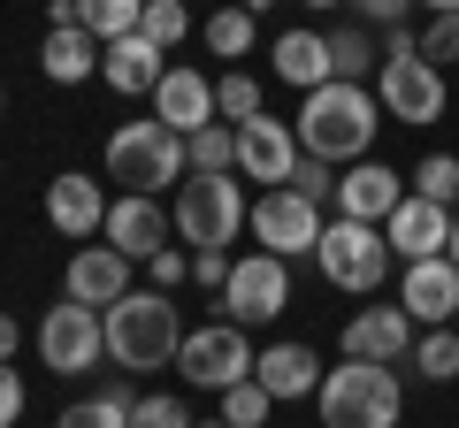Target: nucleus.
I'll return each mask as SVG.
<instances>
[{
	"instance_id": "9",
	"label": "nucleus",
	"mask_w": 459,
	"mask_h": 428,
	"mask_svg": "<svg viewBox=\"0 0 459 428\" xmlns=\"http://www.w3.org/2000/svg\"><path fill=\"white\" fill-rule=\"evenodd\" d=\"M177 375L192 382V390H238V382L253 375V345L238 321H207V330H184V352H177Z\"/></svg>"
},
{
	"instance_id": "11",
	"label": "nucleus",
	"mask_w": 459,
	"mask_h": 428,
	"mask_svg": "<svg viewBox=\"0 0 459 428\" xmlns=\"http://www.w3.org/2000/svg\"><path fill=\"white\" fill-rule=\"evenodd\" d=\"M39 360H47L54 375L100 367L108 360V321H100V306H77V298L62 291V306H47V321H39Z\"/></svg>"
},
{
	"instance_id": "8",
	"label": "nucleus",
	"mask_w": 459,
	"mask_h": 428,
	"mask_svg": "<svg viewBox=\"0 0 459 428\" xmlns=\"http://www.w3.org/2000/svg\"><path fill=\"white\" fill-rule=\"evenodd\" d=\"M222 321H238V330H253V321H276L283 306H291V261H276V253H238V268H230L222 291Z\"/></svg>"
},
{
	"instance_id": "23",
	"label": "nucleus",
	"mask_w": 459,
	"mask_h": 428,
	"mask_svg": "<svg viewBox=\"0 0 459 428\" xmlns=\"http://www.w3.org/2000/svg\"><path fill=\"white\" fill-rule=\"evenodd\" d=\"M268 69H276L291 92H322V84H337V69H329V31H283L276 47H268Z\"/></svg>"
},
{
	"instance_id": "17",
	"label": "nucleus",
	"mask_w": 459,
	"mask_h": 428,
	"mask_svg": "<svg viewBox=\"0 0 459 428\" xmlns=\"http://www.w3.org/2000/svg\"><path fill=\"white\" fill-rule=\"evenodd\" d=\"M291 168H299V131L291 123H276V116L238 123V176L246 184H291Z\"/></svg>"
},
{
	"instance_id": "21",
	"label": "nucleus",
	"mask_w": 459,
	"mask_h": 428,
	"mask_svg": "<svg viewBox=\"0 0 459 428\" xmlns=\"http://www.w3.org/2000/svg\"><path fill=\"white\" fill-rule=\"evenodd\" d=\"M383 237H391L398 261H437L444 245H452V207H437V199H398V214L383 222Z\"/></svg>"
},
{
	"instance_id": "22",
	"label": "nucleus",
	"mask_w": 459,
	"mask_h": 428,
	"mask_svg": "<svg viewBox=\"0 0 459 428\" xmlns=\"http://www.w3.org/2000/svg\"><path fill=\"white\" fill-rule=\"evenodd\" d=\"M100 77H108L123 99H138V92L153 99V84L169 77V54L153 47L146 31H131V39H108V47H100Z\"/></svg>"
},
{
	"instance_id": "26",
	"label": "nucleus",
	"mask_w": 459,
	"mask_h": 428,
	"mask_svg": "<svg viewBox=\"0 0 459 428\" xmlns=\"http://www.w3.org/2000/svg\"><path fill=\"white\" fill-rule=\"evenodd\" d=\"M253 31H261V23H253V8H238V0L214 8V16L199 23V39H207L214 62H246V54H253Z\"/></svg>"
},
{
	"instance_id": "39",
	"label": "nucleus",
	"mask_w": 459,
	"mask_h": 428,
	"mask_svg": "<svg viewBox=\"0 0 459 428\" xmlns=\"http://www.w3.org/2000/svg\"><path fill=\"white\" fill-rule=\"evenodd\" d=\"M230 268H238L230 253H192V283H199V291H222V283H230Z\"/></svg>"
},
{
	"instance_id": "14",
	"label": "nucleus",
	"mask_w": 459,
	"mask_h": 428,
	"mask_svg": "<svg viewBox=\"0 0 459 428\" xmlns=\"http://www.w3.org/2000/svg\"><path fill=\"white\" fill-rule=\"evenodd\" d=\"M413 313L406 306H360L352 321H344V360H376V367H398L413 360Z\"/></svg>"
},
{
	"instance_id": "30",
	"label": "nucleus",
	"mask_w": 459,
	"mask_h": 428,
	"mask_svg": "<svg viewBox=\"0 0 459 428\" xmlns=\"http://www.w3.org/2000/svg\"><path fill=\"white\" fill-rule=\"evenodd\" d=\"M413 367L429 382H459V330H421L413 337Z\"/></svg>"
},
{
	"instance_id": "3",
	"label": "nucleus",
	"mask_w": 459,
	"mask_h": 428,
	"mask_svg": "<svg viewBox=\"0 0 459 428\" xmlns=\"http://www.w3.org/2000/svg\"><path fill=\"white\" fill-rule=\"evenodd\" d=\"M376 99H383V116L406 123V131H429V123H444V69H437V62H421V31H406V23H391V31H383Z\"/></svg>"
},
{
	"instance_id": "16",
	"label": "nucleus",
	"mask_w": 459,
	"mask_h": 428,
	"mask_svg": "<svg viewBox=\"0 0 459 428\" xmlns=\"http://www.w3.org/2000/svg\"><path fill=\"white\" fill-rule=\"evenodd\" d=\"M406 192H413V184L398 176L391 161H352V168L337 176V214H344V222H376V230H383Z\"/></svg>"
},
{
	"instance_id": "20",
	"label": "nucleus",
	"mask_w": 459,
	"mask_h": 428,
	"mask_svg": "<svg viewBox=\"0 0 459 428\" xmlns=\"http://www.w3.org/2000/svg\"><path fill=\"white\" fill-rule=\"evenodd\" d=\"M253 382H261L276 406L314 398V390H322V352H314V345H291V337H283V345H261V352H253Z\"/></svg>"
},
{
	"instance_id": "13",
	"label": "nucleus",
	"mask_w": 459,
	"mask_h": 428,
	"mask_svg": "<svg viewBox=\"0 0 459 428\" xmlns=\"http://www.w3.org/2000/svg\"><path fill=\"white\" fill-rule=\"evenodd\" d=\"M108 237L115 253H123V261H153V253H169V237H177V222H169V207L161 199H146V192H123L108 207Z\"/></svg>"
},
{
	"instance_id": "41",
	"label": "nucleus",
	"mask_w": 459,
	"mask_h": 428,
	"mask_svg": "<svg viewBox=\"0 0 459 428\" xmlns=\"http://www.w3.org/2000/svg\"><path fill=\"white\" fill-rule=\"evenodd\" d=\"M23 406H31V398H23V375H16V367H0V428H16Z\"/></svg>"
},
{
	"instance_id": "47",
	"label": "nucleus",
	"mask_w": 459,
	"mask_h": 428,
	"mask_svg": "<svg viewBox=\"0 0 459 428\" xmlns=\"http://www.w3.org/2000/svg\"><path fill=\"white\" fill-rule=\"evenodd\" d=\"M199 428H230V421H199Z\"/></svg>"
},
{
	"instance_id": "2",
	"label": "nucleus",
	"mask_w": 459,
	"mask_h": 428,
	"mask_svg": "<svg viewBox=\"0 0 459 428\" xmlns=\"http://www.w3.org/2000/svg\"><path fill=\"white\" fill-rule=\"evenodd\" d=\"M108 360L123 367V375H153V367H177L184 352V321L177 306H169V291H123L108 313Z\"/></svg>"
},
{
	"instance_id": "15",
	"label": "nucleus",
	"mask_w": 459,
	"mask_h": 428,
	"mask_svg": "<svg viewBox=\"0 0 459 428\" xmlns=\"http://www.w3.org/2000/svg\"><path fill=\"white\" fill-rule=\"evenodd\" d=\"M153 123H169L177 138L222 123V107H214V77H199L192 62H169V77L153 84Z\"/></svg>"
},
{
	"instance_id": "29",
	"label": "nucleus",
	"mask_w": 459,
	"mask_h": 428,
	"mask_svg": "<svg viewBox=\"0 0 459 428\" xmlns=\"http://www.w3.org/2000/svg\"><path fill=\"white\" fill-rule=\"evenodd\" d=\"M77 23L108 47V39H131L146 23V0H77Z\"/></svg>"
},
{
	"instance_id": "10",
	"label": "nucleus",
	"mask_w": 459,
	"mask_h": 428,
	"mask_svg": "<svg viewBox=\"0 0 459 428\" xmlns=\"http://www.w3.org/2000/svg\"><path fill=\"white\" fill-rule=\"evenodd\" d=\"M246 230H253V245L261 253H276V261H299V253H314L322 245V207L314 199H299L291 184H276V192H261L253 199V214H246Z\"/></svg>"
},
{
	"instance_id": "32",
	"label": "nucleus",
	"mask_w": 459,
	"mask_h": 428,
	"mask_svg": "<svg viewBox=\"0 0 459 428\" xmlns=\"http://www.w3.org/2000/svg\"><path fill=\"white\" fill-rule=\"evenodd\" d=\"M214 107H222V123H253V116H268V107H261V84H253L246 69L214 77Z\"/></svg>"
},
{
	"instance_id": "48",
	"label": "nucleus",
	"mask_w": 459,
	"mask_h": 428,
	"mask_svg": "<svg viewBox=\"0 0 459 428\" xmlns=\"http://www.w3.org/2000/svg\"><path fill=\"white\" fill-rule=\"evenodd\" d=\"M0 99H8V92H0Z\"/></svg>"
},
{
	"instance_id": "37",
	"label": "nucleus",
	"mask_w": 459,
	"mask_h": 428,
	"mask_svg": "<svg viewBox=\"0 0 459 428\" xmlns=\"http://www.w3.org/2000/svg\"><path fill=\"white\" fill-rule=\"evenodd\" d=\"M291 192L322 207V199H337V168H329V161H314V153H299V168H291Z\"/></svg>"
},
{
	"instance_id": "38",
	"label": "nucleus",
	"mask_w": 459,
	"mask_h": 428,
	"mask_svg": "<svg viewBox=\"0 0 459 428\" xmlns=\"http://www.w3.org/2000/svg\"><path fill=\"white\" fill-rule=\"evenodd\" d=\"M146 276H153V291H177V283H192V253H177V245H169V253H153V261H146Z\"/></svg>"
},
{
	"instance_id": "31",
	"label": "nucleus",
	"mask_w": 459,
	"mask_h": 428,
	"mask_svg": "<svg viewBox=\"0 0 459 428\" xmlns=\"http://www.w3.org/2000/svg\"><path fill=\"white\" fill-rule=\"evenodd\" d=\"M413 199H437V207H459V161H452V153H429V161L421 168H413Z\"/></svg>"
},
{
	"instance_id": "27",
	"label": "nucleus",
	"mask_w": 459,
	"mask_h": 428,
	"mask_svg": "<svg viewBox=\"0 0 459 428\" xmlns=\"http://www.w3.org/2000/svg\"><path fill=\"white\" fill-rule=\"evenodd\" d=\"M131 406H138V398L123 390V382H108V390L62 406V421H54V428H131Z\"/></svg>"
},
{
	"instance_id": "19",
	"label": "nucleus",
	"mask_w": 459,
	"mask_h": 428,
	"mask_svg": "<svg viewBox=\"0 0 459 428\" xmlns=\"http://www.w3.org/2000/svg\"><path fill=\"white\" fill-rule=\"evenodd\" d=\"M62 291L77 298V306H100V313H108L115 298L131 291V261H123V253H115L108 237H100V245H77V253H69V276H62Z\"/></svg>"
},
{
	"instance_id": "24",
	"label": "nucleus",
	"mask_w": 459,
	"mask_h": 428,
	"mask_svg": "<svg viewBox=\"0 0 459 428\" xmlns=\"http://www.w3.org/2000/svg\"><path fill=\"white\" fill-rule=\"evenodd\" d=\"M39 69H47L54 84H84V77H100V39L84 31V23H69V31H47V47H39Z\"/></svg>"
},
{
	"instance_id": "25",
	"label": "nucleus",
	"mask_w": 459,
	"mask_h": 428,
	"mask_svg": "<svg viewBox=\"0 0 459 428\" xmlns=\"http://www.w3.org/2000/svg\"><path fill=\"white\" fill-rule=\"evenodd\" d=\"M184 168L192 176H238V123H207L184 138Z\"/></svg>"
},
{
	"instance_id": "33",
	"label": "nucleus",
	"mask_w": 459,
	"mask_h": 428,
	"mask_svg": "<svg viewBox=\"0 0 459 428\" xmlns=\"http://www.w3.org/2000/svg\"><path fill=\"white\" fill-rule=\"evenodd\" d=\"M138 31L169 54V47H184V39H192V8H184V0H146V23H138Z\"/></svg>"
},
{
	"instance_id": "4",
	"label": "nucleus",
	"mask_w": 459,
	"mask_h": 428,
	"mask_svg": "<svg viewBox=\"0 0 459 428\" xmlns=\"http://www.w3.org/2000/svg\"><path fill=\"white\" fill-rule=\"evenodd\" d=\"M322 428H398L406 421V382L398 367H376V360H344L322 375Z\"/></svg>"
},
{
	"instance_id": "45",
	"label": "nucleus",
	"mask_w": 459,
	"mask_h": 428,
	"mask_svg": "<svg viewBox=\"0 0 459 428\" xmlns=\"http://www.w3.org/2000/svg\"><path fill=\"white\" fill-rule=\"evenodd\" d=\"M238 8H253V16H261V8H276V0H238Z\"/></svg>"
},
{
	"instance_id": "46",
	"label": "nucleus",
	"mask_w": 459,
	"mask_h": 428,
	"mask_svg": "<svg viewBox=\"0 0 459 428\" xmlns=\"http://www.w3.org/2000/svg\"><path fill=\"white\" fill-rule=\"evenodd\" d=\"M299 8H344V0H299Z\"/></svg>"
},
{
	"instance_id": "44",
	"label": "nucleus",
	"mask_w": 459,
	"mask_h": 428,
	"mask_svg": "<svg viewBox=\"0 0 459 428\" xmlns=\"http://www.w3.org/2000/svg\"><path fill=\"white\" fill-rule=\"evenodd\" d=\"M444 253H452V268H459V214H452V245H444Z\"/></svg>"
},
{
	"instance_id": "43",
	"label": "nucleus",
	"mask_w": 459,
	"mask_h": 428,
	"mask_svg": "<svg viewBox=\"0 0 459 428\" xmlns=\"http://www.w3.org/2000/svg\"><path fill=\"white\" fill-rule=\"evenodd\" d=\"M421 8H429V16H452V8H459V0H421Z\"/></svg>"
},
{
	"instance_id": "18",
	"label": "nucleus",
	"mask_w": 459,
	"mask_h": 428,
	"mask_svg": "<svg viewBox=\"0 0 459 428\" xmlns=\"http://www.w3.org/2000/svg\"><path fill=\"white\" fill-rule=\"evenodd\" d=\"M108 207H115V199L100 192L84 168H69V176H54V184H47V222L69 237V245H84V237L108 230Z\"/></svg>"
},
{
	"instance_id": "7",
	"label": "nucleus",
	"mask_w": 459,
	"mask_h": 428,
	"mask_svg": "<svg viewBox=\"0 0 459 428\" xmlns=\"http://www.w3.org/2000/svg\"><path fill=\"white\" fill-rule=\"evenodd\" d=\"M314 261H322V276L337 283V291L360 298V291H383V276H391L398 253H391V237H383L376 222H344L337 214V222L322 230V245H314Z\"/></svg>"
},
{
	"instance_id": "1",
	"label": "nucleus",
	"mask_w": 459,
	"mask_h": 428,
	"mask_svg": "<svg viewBox=\"0 0 459 428\" xmlns=\"http://www.w3.org/2000/svg\"><path fill=\"white\" fill-rule=\"evenodd\" d=\"M291 131H299V153H314V161H329V168H352V161L376 153L383 99L368 92V84H344V77H337V84H322V92L299 99Z\"/></svg>"
},
{
	"instance_id": "40",
	"label": "nucleus",
	"mask_w": 459,
	"mask_h": 428,
	"mask_svg": "<svg viewBox=\"0 0 459 428\" xmlns=\"http://www.w3.org/2000/svg\"><path fill=\"white\" fill-rule=\"evenodd\" d=\"M352 8H360V23H383V31H391V23H406L421 0H352Z\"/></svg>"
},
{
	"instance_id": "42",
	"label": "nucleus",
	"mask_w": 459,
	"mask_h": 428,
	"mask_svg": "<svg viewBox=\"0 0 459 428\" xmlns=\"http://www.w3.org/2000/svg\"><path fill=\"white\" fill-rule=\"evenodd\" d=\"M16 352H23V330H16V313H0V367H16Z\"/></svg>"
},
{
	"instance_id": "28",
	"label": "nucleus",
	"mask_w": 459,
	"mask_h": 428,
	"mask_svg": "<svg viewBox=\"0 0 459 428\" xmlns=\"http://www.w3.org/2000/svg\"><path fill=\"white\" fill-rule=\"evenodd\" d=\"M329 69H337L344 84H368L376 77V39H368V23H344V31H329Z\"/></svg>"
},
{
	"instance_id": "5",
	"label": "nucleus",
	"mask_w": 459,
	"mask_h": 428,
	"mask_svg": "<svg viewBox=\"0 0 459 428\" xmlns=\"http://www.w3.org/2000/svg\"><path fill=\"white\" fill-rule=\"evenodd\" d=\"M246 214H253L246 176H184L169 222H177V237L192 253H230V237L246 230Z\"/></svg>"
},
{
	"instance_id": "12",
	"label": "nucleus",
	"mask_w": 459,
	"mask_h": 428,
	"mask_svg": "<svg viewBox=\"0 0 459 428\" xmlns=\"http://www.w3.org/2000/svg\"><path fill=\"white\" fill-rule=\"evenodd\" d=\"M398 306L413 313V330H444V321H459V268H452V253H437V261H406V276H398Z\"/></svg>"
},
{
	"instance_id": "34",
	"label": "nucleus",
	"mask_w": 459,
	"mask_h": 428,
	"mask_svg": "<svg viewBox=\"0 0 459 428\" xmlns=\"http://www.w3.org/2000/svg\"><path fill=\"white\" fill-rule=\"evenodd\" d=\"M268 413H276V398H268L253 375L238 382V390H222V421L230 428H268Z\"/></svg>"
},
{
	"instance_id": "6",
	"label": "nucleus",
	"mask_w": 459,
	"mask_h": 428,
	"mask_svg": "<svg viewBox=\"0 0 459 428\" xmlns=\"http://www.w3.org/2000/svg\"><path fill=\"white\" fill-rule=\"evenodd\" d=\"M192 168H184V138L169 131V123H123V131L108 138V184H123V192H146L161 199L169 184H184Z\"/></svg>"
},
{
	"instance_id": "36",
	"label": "nucleus",
	"mask_w": 459,
	"mask_h": 428,
	"mask_svg": "<svg viewBox=\"0 0 459 428\" xmlns=\"http://www.w3.org/2000/svg\"><path fill=\"white\" fill-rule=\"evenodd\" d=\"M421 62H459V8H452V16H429L421 23Z\"/></svg>"
},
{
	"instance_id": "35",
	"label": "nucleus",
	"mask_w": 459,
	"mask_h": 428,
	"mask_svg": "<svg viewBox=\"0 0 459 428\" xmlns=\"http://www.w3.org/2000/svg\"><path fill=\"white\" fill-rule=\"evenodd\" d=\"M131 428H199V421H192V406H184V398L153 390V398H138V406H131Z\"/></svg>"
}]
</instances>
